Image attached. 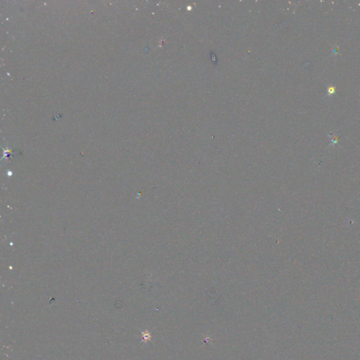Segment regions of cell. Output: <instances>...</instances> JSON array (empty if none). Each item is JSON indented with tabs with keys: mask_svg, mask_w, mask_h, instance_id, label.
Returning <instances> with one entry per match:
<instances>
[{
	"mask_svg": "<svg viewBox=\"0 0 360 360\" xmlns=\"http://www.w3.org/2000/svg\"><path fill=\"white\" fill-rule=\"evenodd\" d=\"M142 339L144 342L150 341V340H151V334L150 332H148L147 330L145 331L142 332Z\"/></svg>",
	"mask_w": 360,
	"mask_h": 360,
	"instance_id": "cell-1",
	"label": "cell"
},
{
	"mask_svg": "<svg viewBox=\"0 0 360 360\" xmlns=\"http://www.w3.org/2000/svg\"><path fill=\"white\" fill-rule=\"evenodd\" d=\"M335 92H336V88L333 86H331L329 87L328 89V94H334Z\"/></svg>",
	"mask_w": 360,
	"mask_h": 360,
	"instance_id": "cell-2",
	"label": "cell"
}]
</instances>
